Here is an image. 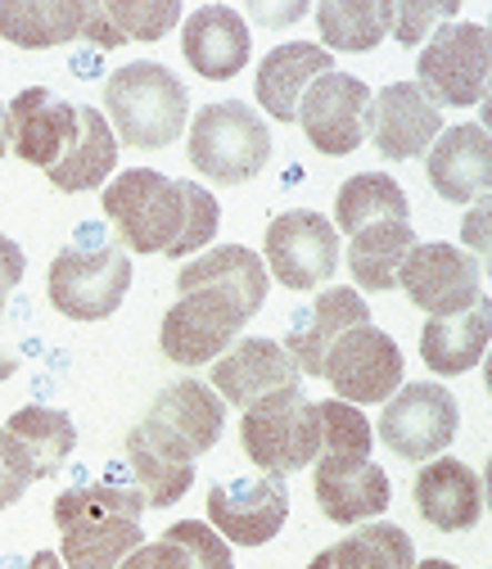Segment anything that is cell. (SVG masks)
<instances>
[{"instance_id": "cell-37", "label": "cell", "mask_w": 492, "mask_h": 569, "mask_svg": "<svg viewBox=\"0 0 492 569\" xmlns=\"http://www.w3.org/2000/svg\"><path fill=\"white\" fill-rule=\"evenodd\" d=\"M461 14V0H402V6H393V28L389 37L406 50H415L420 41H430L434 23H456Z\"/></svg>"}, {"instance_id": "cell-4", "label": "cell", "mask_w": 492, "mask_h": 569, "mask_svg": "<svg viewBox=\"0 0 492 569\" xmlns=\"http://www.w3.org/2000/svg\"><path fill=\"white\" fill-rule=\"evenodd\" d=\"M185 154L203 181L244 186L271 163V127L262 122L258 109H249L240 100L203 104L199 118L190 122Z\"/></svg>"}, {"instance_id": "cell-26", "label": "cell", "mask_w": 492, "mask_h": 569, "mask_svg": "<svg viewBox=\"0 0 492 569\" xmlns=\"http://www.w3.org/2000/svg\"><path fill=\"white\" fill-rule=\"evenodd\" d=\"M118 168V136L113 127L104 122L100 109H82L78 104V136L73 146H68V154L46 172L54 190L63 194H82V190H96L113 177Z\"/></svg>"}, {"instance_id": "cell-48", "label": "cell", "mask_w": 492, "mask_h": 569, "mask_svg": "<svg viewBox=\"0 0 492 569\" xmlns=\"http://www.w3.org/2000/svg\"><path fill=\"white\" fill-rule=\"evenodd\" d=\"M308 569H330V560H325V551H321V556H317V560H312Z\"/></svg>"}, {"instance_id": "cell-18", "label": "cell", "mask_w": 492, "mask_h": 569, "mask_svg": "<svg viewBox=\"0 0 492 569\" xmlns=\"http://www.w3.org/2000/svg\"><path fill=\"white\" fill-rule=\"evenodd\" d=\"M208 389L222 402L249 411L253 402H262L280 389H299V367L290 362V352L275 339H235L213 362V385Z\"/></svg>"}, {"instance_id": "cell-47", "label": "cell", "mask_w": 492, "mask_h": 569, "mask_svg": "<svg viewBox=\"0 0 492 569\" xmlns=\"http://www.w3.org/2000/svg\"><path fill=\"white\" fill-rule=\"evenodd\" d=\"M10 154V146H6V104H0V159Z\"/></svg>"}, {"instance_id": "cell-16", "label": "cell", "mask_w": 492, "mask_h": 569, "mask_svg": "<svg viewBox=\"0 0 492 569\" xmlns=\"http://www.w3.org/2000/svg\"><path fill=\"white\" fill-rule=\"evenodd\" d=\"M367 136L389 163L420 159L443 136V109L415 82H389L380 96H371Z\"/></svg>"}, {"instance_id": "cell-12", "label": "cell", "mask_w": 492, "mask_h": 569, "mask_svg": "<svg viewBox=\"0 0 492 569\" xmlns=\"http://www.w3.org/2000/svg\"><path fill=\"white\" fill-rule=\"evenodd\" d=\"M267 262L271 276L294 295L321 290V284L339 271V231L330 227V218L312 208H290L271 218L267 227Z\"/></svg>"}, {"instance_id": "cell-46", "label": "cell", "mask_w": 492, "mask_h": 569, "mask_svg": "<svg viewBox=\"0 0 492 569\" xmlns=\"http://www.w3.org/2000/svg\"><path fill=\"white\" fill-rule=\"evenodd\" d=\"M411 569H456L452 560H420V565H411Z\"/></svg>"}, {"instance_id": "cell-1", "label": "cell", "mask_w": 492, "mask_h": 569, "mask_svg": "<svg viewBox=\"0 0 492 569\" xmlns=\"http://www.w3.org/2000/svg\"><path fill=\"white\" fill-rule=\"evenodd\" d=\"M104 218L118 227L127 253L190 258L218 236L222 208L199 181H172L154 168H127L104 186Z\"/></svg>"}, {"instance_id": "cell-36", "label": "cell", "mask_w": 492, "mask_h": 569, "mask_svg": "<svg viewBox=\"0 0 492 569\" xmlns=\"http://www.w3.org/2000/svg\"><path fill=\"white\" fill-rule=\"evenodd\" d=\"M113 37L127 41H163L181 23V0H100Z\"/></svg>"}, {"instance_id": "cell-30", "label": "cell", "mask_w": 492, "mask_h": 569, "mask_svg": "<svg viewBox=\"0 0 492 569\" xmlns=\"http://www.w3.org/2000/svg\"><path fill=\"white\" fill-rule=\"evenodd\" d=\"M415 231L411 222H375L358 236H348V271H353L358 290L384 295L398 284V267L411 253Z\"/></svg>"}, {"instance_id": "cell-22", "label": "cell", "mask_w": 492, "mask_h": 569, "mask_svg": "<svg viewBox=\"0 0 492 569\" xmlns=\"http://www.w3.org/2000/svg\"><path fill=\"white\" fill-rule=\"evenodd\" d=\"M312 483H317V502L325 520L334 525H367L384 516L393 497L389 475L375 461H317Z\"/></svg>"}, {"instance_id": "cell-7", "label": "cell", "mask_w": 492, "mask_h": 569, "mask_svg": "<svg viewBox=\"0 0 492 569\" xmlns=\"http://www.w3.org/2000/svg\"><path fill=\"white\" fill-rule=\"evenodd\" d=\"M415 87L425 91L439 109H474L488 96L492 73V41L483 23H443L430 32L425 50L415 59Z\"/></svg>"}, {"instance_id": "cell-20", "label": "cell", "mask_w": 492, "mask_h": 569, "mask_svg": "<svg viewBox=\"0 0 492 569\" xmlns=\"http://www.w3.org/2000/svg\"><path fill=\"white\" fill-rule=\"evenodd\" d=\"M181 50L199 78L231 82L249 63L253 37H249L244 14H235L231 6H199L181 28Z\"/></svg>"}, {"instance_id": "cell-32", "label": "cell", "mask_w": 492, "mask_h": 569, "mask_svg": "<svg viewBox=\"0 0 492 569\" xmlns=\"http://www.w3.org/2000/svg\"><path fill=\"white\" fill-rule=\"evenodd\" d=\"M6 435H14L23 443V452L37 466V479H50L78 448L73 420H68V411H59V407H19L6 420Z\"/></svg>"}, {"instance_id": "cell-31", "label": "cell", "mask_w": 492, "mask_h": 569, "mask_svg": "<svg viewBox=\"0 0 492 569\" xmlns=\"http://www.w3.org/2000/svg\"><path fill=\"white\" fill-rule=\"evenodd\" d=\"M317 28L330 50L367 54L375 50L393 28V0H321Z\"/></svg>"}, {"instance_id": "cell-45", "label": "cell", "mask_w": 492, "mask_h": 569, "mask_svg": "<svg viewBox=\"0 0 492 569\" xmlns=\"http://www.w3.org/2000/svg\"><path fill=\"white\" fill-rule=\"evenodd\" d=\"M23 569H63V560H59L54 551H37V556H32Z\"/></svg>"}, {"instance_id": "cell-40", "label": "cell", "mask_w": 492, "mask_h": 569, "mask_svg": "<svg viewBox=\"0 0 492 569\" xmlns=\"http://www.w3.org/2000/svg\"><path fill=\"white\" fill-rule=\"evenodd\" d=\"M118 569H190V565L172 538H159V542H140Z\"/></svg>"}, {"instance_id": "cell-19", "label": "cell", "mask_w": 492, "mask_h": 569, "mask_svg": "<svg viewBox=\"0 0 492 569\" xmlns=\"http://www.w3.org/2000/svg\"><path fill=\"white\" fill-rule=\"evenodd\" d=\"M415 511L425 525H434L439 533H461L474 529L483 516V479L479 470H470L456 457H434L425 461V470L415 475Z\"/></svg>"}, {"instance_id": "cell-2", "label": "cell", "mask_w": 492, "mask_h": 569, "mask_svg": "<svg viewBox=\"0 0 492 569\" xmlns=\"http://www.w3.org/2000/svg\"><path fill=\"white\" fill-rule=\"evenodd\" d=\"M145 497L131 483H91L68 488L54 497V525H59V560L63 569H118L145 533Z\"/></svg>"}, {"instance_id": "cell-35", "label": "cell", "mask_w": 492, "mask_h": 569, "mask_svg": "<svg viewBox=\"0 0 492 569\" xmlns=\"http://www.w3.org/2000/svg\"><path fill=\"white\" fill-rule=\"evenodd\" d=\"M317 416H321V452H317V461H371L375 430H371V420L362 416V407H348V402L330 398V402H317Z\"/></svg>"}, {"instance_id": "cell-28", "label": "cell", "mask_w": 492, "mask_h": 569, "mask_svg": "<svg viewBox=\"0 0 492 569\" xmlns=\"http://www.w3.org/2000/svg\"><path fill=\"white\" fill-rule=\"evenodd\" d=\"M488 299H479L474 308L456 312V317H430L425 335H420V358L434 376H465L483 362L488 348Z\"/></svg>"}, {"instance_id": "cell-21", "label": "cell", "mask_w": 492, "mask_h": 569, "mask_svg": "<svg viewBox=\"0 0 492 569\" xmlns=\"http://www.w3.org/2000/svg\"><path fill=\"white\" fill-rule=\"evenodd\" d=\"M430 186L448 203H479L492 186V140L488 127L461 122L430 146Z\"/></svg>"}, {"instance_id": "cell-42", "label": "cell", "mask_w": 492, "mask_h": 569, "mask_svg": "<svg viewBox=\"0 0 492 569\" xmlns=\"http://www.w3.org/2000/svg\"><path fill=\"white\" fill-rule=\"evenodd\" d=\"M488 218H492V212H488V199H479L474 208H470V218H465V253H474V258H483L488 253Z\"/></svg>"}, {"instance_id": "cell-43", "label": "cell", "mask_w": 492, "mask_h": 569, "mask_svg": "<svg viewBox=\"0 0 492 569\" xmlns=\"http://www.w3.org/2000/svg\"><path fill=\"white\" fill-rule=\"evenodd\" d=\"M19 371V352L10 348V335H6V303H0V385Z\"/></svg>"}, {"instance_id": "cell-5", "label": "cell", "mask_w": 492, "mask_h": 569, "mask_svg": "<svg viewBox=\"0 0 492 569\" xmlns=\"http://www.w3.org/2000/svg\"><path fill=\"white\" fill-rule=\"evenodd\" d=\"M131 290V258L122 244H100L91 231V244H68L50 262L46 295L54 312L68 321H104L122 308Z\"/></svg>"}, {"instance_id": "cell-41", "label": "cell", "mask_w": 492, "mask_h": 569, "mask_svg": "<svg viewBox=\"0 0 492 569\" xmlns=\"http://www.w3.org/2000/svg\"><path fill=\"white\" fill-rule=\"evenodd\" d=\"M23 271H28V258H23V249H19L10 236H0V303H6V299L19 290Z\"/></svg>"}, {"instance_id": "cell-15", "label": "cell", "mask_w": 492, "mask_h": 569, "mask_svg": "<svg viewBox=\"0 0 492 569\" xmlns=\"http://www.w3.org/2000/svg\"><path fill=\"white\" fill-rule=\"evenodd\" d=\"M208 520L235 547H262L290 520V488L280 475L213 483L208 488Z\"/></svg>"}, {"instance_id": "cell-25", "label": "cell", "mask_w": 492, "mask_h": 569, "mask_svg": "<svg viewBox=\"0 0 492 569\" xmlns=\"http://www.w3.org/2000/svg\"><path fill=\"white\" fill-rule=\"evenodd\" d=\"M367 321H371V312H367V299L358 290H321L317 303H312V317L299 321L280 348L290 352V362L299 367V376H321V362H325L330 343L343 330L367 326Z\"/></svg>"}, {"instance_id": "cell-9", "label": "cell", "mask_w": 492, "mask_h": 569, "mask_svg": "<svg viewBox=\"0 0 492 569\" xmlns=\"http://www.w3.org/2000/svg\"><path fill=\"white\" fill-rule=\"evenodd\" d=\"M461 430V407L443 385H402L380 411V443L402 461H434Z\"/></svg>"}, {"instance_id": "cell-11", "label": "cell", "mask_w": 492, "mask_h": 569, "mask_svg": "<svg viewBox=\"0 0 492 569\" xmlns=\"http://www.w3.org/2000/svg\"><path fill=\"white\" fill-rule=\"evenodd\" d=\"M321 376L330 380V389L348 407L389 402L402 389V352L380 326L367 321V326L343 330L330 343L325 362H321Z\"/></svg>"}, {"instance_id": "cell-38", "label": "cell", "mask_w": 492, "mask_h": 569, "mask_svg": "<svg viewBox=\"0 0 492 569\" xmlns=\"http://www.w3.org/2000/svg\"><path fill=\"white\" fill-rule=\"evenodd\" d=\"M163 538H172L185 556L190 569H235V556H231V542L213 529V525H199V520H181L172 525Z\"/></svg>"}, {"instance_id": "cell-24", "label": "cell", "mask_w": 492, "mask_h": 569, "mask_svg": "<svg viewBox=\"0 0 492 569\" xmlns=\"http://www.w3.org/2000/svg\"><path fill=\"white\" fill-rule=\"evenodd\" d=\"M267 280L271 276H267V267H262V258L253 249L222 244L213 253H199L194 262H185L181 276H177V290L181 295H190V290H222V295H231L253 317L262 308V299H267Z\"/></svg>"}, {"instance_id": "cell-44", "label": "cell", "mask_w": 492, "mask_h": 569, "mask_svg": "<svg viewBox=\"0 0 492 569\" xmlns=\"http://www.w3.org/2000/svg\"><path fill=\"white\" fill-rule=\"evenodd\" d=\"M303 14V6H294V10H275V6H253V19H262V23H285V19H299Z\"/></svg>"}, {"instance_id": "cell-6", "label": "cell", "mask_w": 492, "mask_h": 569, "mask_svg": "<svg viewBox=\"0 0 492 569\" xmlns=\"http://www.w3.org/2000/svg\"><path fill=\"white\" fill-rule=\"evenodd\" d=\"M244 457L262 475H294L308 470L321 452V416L317 402L303 398V389H280L262 402H253L240 420Z\"/></svg>"}, {"instance_id": "cell-17", "label": "cell", "mask_w": 492, "mask_h": 569, "mask_svg": "<svg viewBox=\"0 0 492 569\" xmlns=\"http://www.w3.org/2000/svg\"><path fill=\"white\" fill-rule=\"evenodd\" d=\"M73 136H78V104H68L50 87H28L23 96H14V104H6V146L41 172H50L68 154Z\"/></svg>"}, {"instance_id": "cell-3", "label": "cell", "mask_w": 492, "mask_h": 569, "mask_svg": "<svg viewBox=\"0 0 492 569\" xmlns=\"http://www.w3.org/2000/svg\"><path fill=\"white\" fill-rule=\"evenodd\" d=\"M104 122L131 150H168L190 122V96L172 68L135 59L104 82Z\"/></svg>"}, {"instance_id": "cell-13", "label": "cell", "mask_w": 492, "mask_h": 569, "mask_svg": "<svg viewBox=\"0 0 492 569\" xmlns=\"http://www.w3.org/2000/svg\"><path fill=\"white\" fill-rule=\"evenodd\" d=\"M398 284L420 312L456 317L483 299V262L456 244H411Z\"/></svg>"}, {"instance_id": "cell-14", "label": "cell", "mask_w": 492, "mask_h": 569, "mask_svg": "<svg viewBox=\"0 0 492 569\" xmlns=\"http://www.w3.org/2000/svg\"><path fill=\"white\" fill-rule=\"evenodd\" d=\"M367 113H371V87L353 73H321L303 100H299V127L308 146H317L330 159L353 154L367 140Z\"/></svg>"}, {"instance_id": "cell-10", "label": "cell", "mask_w": 492, "mask_h": 569, "mask_svg": "<svg viewBox=\"0 0 492 569\" xmlns=\"http://www.w3.org/2000/svg\"><path fill=\"white\" fill-rule=\"evenodd\" d=\"M249 321L253 317L231 295L190 290L168 308V317L159 326V348L177 367H203V362H218Z\"/></svg>"}, {"instance_id": "cell-23", "label": "cell", "mask_w": 492, "mask_h": 569, "mask_svg": "<svg viewBox=\"0 0 492 569\" xmlns=\"http://www.w3.org/2000/svg\"><path fill=\"white\" fill-rule=\"evenodd\" d=\"M321 73H334V59H330L325 46L285 41V46H275V50L258 63L253 96H258V104H262L275 122H294L303 91H308Z\"/></svg>"}, {"instance_id": "cell-39", "label": "cell", "mask_w": 492, "mask_h": 569, "mask_svg": "<svg viewBox=\"0 0 492 569\" xmlns=\"http://www.w3.org/2000/svg\"><path fill=\"white\" fill-rule=\"evenodd\" d=\"M32 483H37V466H32V457L23 452V443H19L14 435L0 430V511L14 507Z\"/></svg>"}, {"instance_id": "cell-8", "label": "cell", "mask_w": 492, "mask_h": 569, "mask_svg": "<svg viewBox=\"0 0 492 569\" xmlns=\"http://www.w3.org/2000/svg\"><path fill=\"white\" fill-rule=\"evenodd\" d=\"M222 430H227V402L199 380L168 385L150 402L145 420L135 425V435L150 448H159L163 457L185 461V466H194V457H203V452H213Z\"/></svg>"}, {"instance_id": "cell-29", "label": "cell", "mask_w": 492, "mask_h": 569, "mask_svg": "<svg viewBox=\"0 0 492 569\" xmlns=\"http://www.w3.org/2000/svg\"><path fill=\"white\" fill-rule=\"evenodd\" d=\"M375 222H411V203L389 172H358L334 194V231L358 236Z\"/></svg>"}, {"instance_id": "cell-34", "label": "cell", "mask_w": 492, "mask_h": 569, "mask_svg": "<svg viewBox=\"0 0 492 569\" xmlns=\"http://www.w3.org/2000/svg\"><path fill=\"white\" fill-rule=\"evenodd\" d=\"M127 466L135 475V488H140V497H145V507H159V511L177 507L181 497L190 492V483H194V466L163 457L159 448H150L135 430L127 435Z\"/></svg>"}, {"instance_id": "cell-27", "label": "cell", "mask_w": 492, "mask_h": 569, "mask_svg": "<svg viewBox=\"0 0 492 569\" xmlns=\"http://www.w3.org/2000/svg\"><path fill=\"white\" fill-rule=\"evenodd\" d=\"M82 0H0V37L19 50H54L82 37Z\"/></svg>"}, {"instance_id": "cell-33", "label": "cell", "mask_w": 492, "mask_h": 569, "mask_svg": "<svg viewBox=\"0 0 492 569\" xmlns=\"http://www.w3.org/2000/svg\"><path fill=\"white\" fill-rule=\"evenodd\" d=\"M330 569H411L415 565V547L398 525H362L358 533H348L343 542L325 547Z\"/></svg>"}]
</instances>
